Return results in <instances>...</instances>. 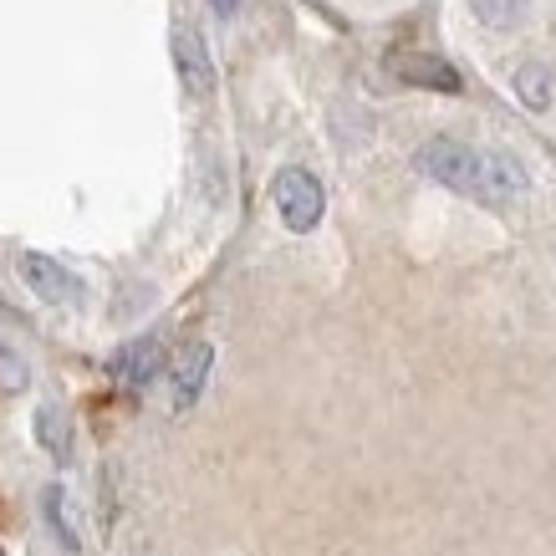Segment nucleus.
I'll list each match as a JSON object with an SVG mask.
<instances>
[{
  "instance_id": "0eeeda50",
  "label": "nucleus",
  "mask_w": 556,
  "mask_h": 556,
  "mask_svg": "<svg viewBox=\"0 0 556 556\" xmlns=\"http://www.w3.org/2000/svg\"><path fill=\"white\" fill-rule=\"evenodd\" d=\"M393 72H399L408 87H439V92H459V72L450 67L444 56H429V51H404V56H393Z\"/></svg>"
},
{
  "instance_id": "423d86ee",
  "label": "nucleus",
  "mask_w": 556,
  "mask_h": 556,
  "mask_svg": "<svg viewBox=\"0 0 556 556\" xmlns=\"http://www.w3.org/2000/svg\"><path fill=\"white\" fill-rule=\"evenodd\" d=\"M159 372H164V338H153V332L149 338H134L113 357V378L128 388H149Z\"/></svg>"
},
{
  "instance_id": "39448f33",
  "label": "nucleus",
  "mask_w": 556,
  "mask_h": 556,
  "mask_svg": "<svg viewBox=\"0 0 556 556\" xmlns=\"http://www.w3.org/2000/svg\"><path fill=\"white\" fill-rule=\"evenodd\" d=\"M174 67H179V83H185L194 98H210V92H215V62H210V47L200 41V31L174 26Z\"/></svg>"
},
{
  "instance_id": "1a4fd4ad",
  "label": "nucleus",
  "mask_w": 556,
  "mask_h": 556,
  "mask_svg": "<svg viewBox=\"0 0 556 556\" xmlns=\"http://www.w3.org/2000/svg\"><path fill=\"white\" fill-rule=\"evenodd\" d=\"M36 444H41L56 465H72V419L56 404L36 408Z\"/></svg>"
},
{
  "instance_id": "9d476101",
  "label": "nucleus",
  "mask_w": 556,
  "mask_h": 556,
  "mask_svg": "<svg viewBox=\"0 0 556 556\" xmlns=\"http://www.w3.org/2000/svg\"><path fill=\"white\" fill-rule=\"evenodd\" d=\"M516 92H521L526 108H552V72L541 67V62H521L516 67Z\"/></svg>"
},
{
  "instance_id": "f8f14e48",
  "label": "nucleus",
  "mask_w": 556,
  "mask_h": 556,
  "mask_svg": "<svg viewBox=\"0 0 556 556\" xmlns=\"http://www.w3.org/2000/svg\"><path fill=\"white\" fill-rule=\"evenodd\" d=\"M26 378H31V372H26V363H21V357L0 342V388H5V393H21V388H26Z\"/></svg>"
},
{
  "instance_id": "20e7f679",
  "label": "nucleus",
  "mask_w": 556,
  "mask_h": 556,
  "mask_svg": "<svg viewBox=\"0 0 556 556\" xmlns=\"http://www.w3.org/2000/svg\"><path fill=\"white\" fill-rule=\"evenodd\" d=\"M210 368H215V348H210V342H189L185 353L174 357V372H169L174 414H189V408L200 404L204 383H210Z\"/></svg>"
},
{
  "instance_id": "9b49d317",
  "label": "nucleus",
  "mask_w": 556,
  "mask_h": 556,
  "mask_svg": "<svg viewBox=\"0 0 556 556\" xmlns=\"http://www.w3.org/2000/svg\"><path fill=\"white\" fill-rule=\"evenodd\" d=\"M470 11L485 21L490 31H506L510 21L521 16V0H470Z\"/></svg>"
},
{
  "instance_id": "7ed1b4c3",
  "label": "nucleus",
  "mask_w": 556,
  "mask_h": 556,
  "mask_svg": "<svg viewBox=\"0 0 556 556\" xmlns=\"http://www.w3.org/2000/svg\"><path fill=\"white\" fill-rule=\"evenodd\" d=\"M21 281H26V287H31L41 302H51V306H67V302L83 296V281H77L62 261H51V255H41V251L21 255Z\"/></svg>"
},
{
  "instance_id": "6e6552de",
  "label": "nucleus",
  "mask_w": 556,
  "mask_h": 556,
  "mask_svg": "<svg viewBox=\"0 0 556 556\" xmlns=\"http://www.w3.org/2000/svg\"><path fill=\"white\" fill-rule=\"evenodd\" d=\"M41 516H47L51 536L62 552H83V526H77V510H72V495L62 485H47L41 490Z\"/></svg>"
},
{
  "instance_id": "f03ea898",
  "label": "nucleus",
  "mask_w": 556,
  "mask_h": 556,
  "mask_svg": "<svg viewBox=\"0 0 556 556\" xmlns=\"http://www.w3.org/2000/svg\"><path fill=\"white\" fill-rule=\"evenodd\" d=\"M270 194H276V210H281V219H287V230H296V236L317 230L321 210H327V194H321V185L306 169H281Z\"/></svg>"
},
{
  "instance_id": "f257e3e1",
  "label": "nucleus",
  "mask_w": 556,
  "mask_h": 556,
  "mask_svg": "<svg viewBox=\"0 0 556 556\" xmlns=\"http://www.w3.org/2000/svg\"><path fill=\"white\" fill-rule=\"evenodd\" d=\"M414 164H419L429 179H439L444 189L470 194V200H480V204H510L526 189V174L510 153L480 149V143H459V138H444V134L419 143Z\"/></svg>"
}]
</instances>
